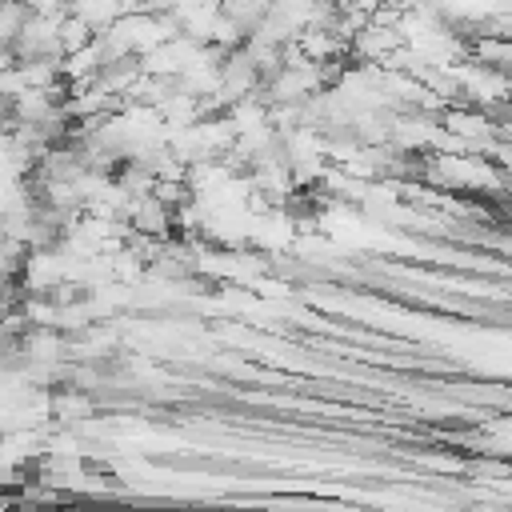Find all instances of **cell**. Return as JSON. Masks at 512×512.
<instances>
[]
</instances>
